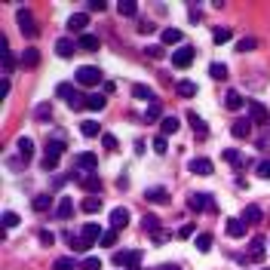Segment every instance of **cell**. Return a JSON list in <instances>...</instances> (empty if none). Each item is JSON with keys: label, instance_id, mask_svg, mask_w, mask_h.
<instances>
[{"label": "cell", "instance_id": "cell-1", "mask_svg": "<svg viewBox=\"0 0 270 270\" xmlns=\"http://www.w3.org/2000/svg\"><path fill=\"white\" fill-rule=\"evenodd\" d=\"M65 151H68V148H65V141H62V138H52V141H46V151H43V160H40V163H43V169H46V172H52V169H56Z\"/></svg>", "mask_w": 270, "mask_h": 270}, {"label": "cell", "instance_id": "cell-2", "mask_svg": "<svg viewBox=\"0 0 270 270\" xmlns=\"http://www.w3.org/2000/svg\"><path fill=\"white\" fill-rule=\"evenodd\" d=\"M56 95L65 98L71 107H74V111L86 107V95H80V92H77V86H71V83H59V86H56Z\"/></svg>", "mask_w": 270, "mask_h": 270}, {"label": "cell", "instance_id": "cell-3", "mask_svg": "<svg viewBox=\"0 0 270 270\" xmlns=\"http://www.w3.org/2000/svg\"><path fill=\"white\" fill-rule=\"evenodd\" d=\"M98 83H101V71H98L95 65H83V68H77V86L92 89V86H98Z\"/></svg>", "mask_w": 270, "mask_h": 270}, {"label": "cell", "instance_id": "cell-4", "mask_svg": "<svg viewBox=\"0 0 270 270\" xmlns=\"http://www.w3.org/2000/svg\"><path fill=\"white\" fill-rule=\"evenodd\" d=\"M187 206H190V212L196 215V212H203V209H209V212H218V206H215V200L209 193H200V190H193L190 196H187Z\"/></svg>", "mask_w": 270, "mask_h": 270}, {"label": "cell", "instance_id": "cell-5", "mask_svg": "<svg viewBox=\"0 0 270 270\" xmlns=\"http://www.w3.org/2000/svg\"><path fill=\"white\" fill-rule=\"evenodd\" d=\"M114 264H117V267H126V270H141V252H138V249L117 252V255H114Z\"/></svg>", "mask_w": 270, "mask_h": 270}, {"label": "cell", "instance_id": "cell-6", "mask_svg": "<svg viewBox=\"0 0 270 270\" xmlns=\"http://www.w3.org/2000/svg\"><path fill=\"white\" fill-rule=\"evenodd\" d=\"M15 22H19V31L25 34L28 40H34V37H37V34H40V28L34 25V15H31L28 9H19V12H15Z\"/></svg>", "mask_w": 270, "mask_h": 270}, {"label": "cell", "instance_id": "cell-7", "mask_svg": "<svg viewBox=\"0 0 270 270\" xmlns=\"http://www.w3.org/2000/svg\"><path fill=\"white\" fill-rule=\"evenodd\" d=\"M74 166H77V172L83 175H95V166H98V157L95 154H89V151H83V154H77L74 157Z\"/></svg>", "mask_w": 270, "mask_h": 270}, {"label": "cell", "instance_id": "cell-8", "mask_svg": "<svg viewBox=\"0 0 270 270\" xmlns=\"http://www.w3.org/2000/svg\"><path fill=\"white\" fill-rule=\"evenodd\" d=\"M190 62H193V46H178L172 52V65L175 68H187Z\"/></svg>", "mask_w": 270, "mask_h": 270}, {"label": "cell", "instance_id": "cell-9", "mask_svg": "<svg viewBox=\"0 0 270 270\" xmlns=\"http://www.w3.org/2000/svg\"><path fill=\"white\" fill-rule=\"evenodd\" d=\"M267 243H270V240H264V237L252 240V243H249V255H246V261H261L264 252H267Z\"/></svg>", "mask_w": 270, "mask_h": 270}, {"label": "cell", "instance_id": "cell-10", "mask_svg": "<svg viewBox=\"0 0 270 270\" xmlns=\"http://www.w3.org/2000/svg\"><path fill=\"white\" fill-rule=\"evenodd\" d=\"M80 237L92 246V243H101V237H104V230L95 224V221H89V224H83V230H80Z\"/></svg>", "mask_w": 270, "mask_h": 270}, {"label": "cell", "instance_id": "cell-11", "mask_svg": "<svg viewBox=\"0 0 270 270\" xmlns=\"http://www.w3.org/2000/svg\"><path fill=\"white\" fill-rule=\"evenodd\" d=\"M249 120L252 123H270V114L261 101H249Z\"/></svg>", "mask_w": 270, "mask_h": 270}, {"label": "cell", "instance_id": "cell-12", "mask_svg": "<svg viewBox=\"0 0 270 270\" xmlns=\"http://www.w3.org/2000/svg\"><path fill=\"white\" fill-rule=\"evenodd\" d=\"M187 169H190L193 175H212V169H215V166H212V160H209V157H193Z\"/></svg>", "mask_w": 270, "mask_h": 270}, {"label": "cell", "instance_id": "cell-13", "mask_svg": "<svg viewBox=\"0 0 270 270\" xmlns=\"http://www.w3.org/2000/svg\"><path fill=\"white\" fill-rule=\"evenodd\" d=\"M126 224H129V209L117 206V209L111 212V230H123Z\"/></svg>", "mask_w": 270, "mask_h": 270}, {"label": "cell", "instance_id": "cell-14", "mask_svg": "<svg viewBox=\"0 0 270 270\" xmlns=\"http://www.w3.org/2000/svg\"><path fill=\"white\" fill-rule=\"evenodd\" d=\"M187 123H190V129H193V135H196V138H206V135H209V129H206V123H203V117H200V114L187 111Z\"/></svg>", "mask_w": 270, "mask_h": 270}, {"label": "cell", "instance_id": "cell-15", "mask_svg": "<svg viewBox=\"0 0 270 270\" xmlns=\"http://www.w3.org/2000/svg\"><path fill=\"white\" fill-rule=\"evenodd\" d=\"M246 230H249V224L243 221V218H227V237H246Z\"/></svg>", "mask_w": 270, "mask_h": 270}, {"label": "cell", "instance_id": "cell-16", "mask_svg": "<svg viewBox=\"0 0 270 270\" xmlns=\"http://www.w3.org/2000/svg\"><path fill=\"white\" fill-rule=\"evenodd\" d=\"M145 200L163 206V203H169V190H166V187H151V190H145Z\"/></svg>", "mask_w": 270, "mask_h": 270}, {"label": "cell", "instance_id": "cell-17", "mask_svg": "<svg viewBox=\"0 0 270 270\" xmlns=\"http://www.w3.org/2000/svg\"><path fill=\"white\" fill-rule=\"evenodd\" d=\"M74 200H71V196H62V200H59V209H56V215H59V218L62 221H68L71 218V215H74Z\"/></svg>", "mask_w": 270, "mask_h": 270}, {"label": "cell", "instance_id": "cell-18", "mask_svg": "<svg viewBox=\"0 0 270 270\" xmlns=\"http://www.w3.org/2000/svg\"><path fill=\"white\" fill-rule=\"evenodd\" d=\"M74 49H77V43H74V40L62 37V40L56 43V56H59V59H71V56H74Z\"/></svg>", "mask_w": 270, "mask_h": 270}, {"label": "cell", "instance_id": "cell-19", "mask_svg": "<svg viewBox=\"0 0 270 270\" xmlns=\"http://www.w3.org/2000/svg\"><path fill=\"white\" fill-rule=\"evenodd\" d=\"M178 126H181V123H178L172 114H169V117H163V120H160V135H166V138H169V135H175V132H178Z\"/></svg>", "mask_w": 270, "mask_h": 270}, {"label": "cell", "instance_id": "cell-20", "mask_svg": "<svg viewBox=\"0 0 270 270\" xmlns=\"http://www.w3.org/2000/svg\"><path fill=\"white\" fill-rule=\"evenodd\" d=\"M230 132H233V138H249V132H252V120L246 117V120H237L230 126Z\"/></svg>", "mask_w": 270, "mask_h": 270}, {"label": "cell", "instance_id": "cell-21", "mask_svg": "<svg viewBox=\"0 0 270 270\" xmlns=\"http://www.w3.org/2000/svg\"><path fill=\"white\" fill-rule=\"evenodd\" d=\"M175 92L181 95V98H190V95H196V83L193 80H178L175 83Z\"/></svg>", "mask_w": 270, "mask_h": 270}, {"label": "cell", "instance_id": "cell-22", "mask_svg": "<svg viewBox=\"0 0 270 270\" xmlns=\"http://www.w3.org/2000/svg\"><path fill=\"white\" fill-rule=\"evenodd\" d=\"M86 25H89V15H86V12H74V15L68 19V28H71V31H86Z\"/></svg>", "mask_w": 270, "mask_h": 270}, {"label": "cell", "instance_id": "cell-23", "mask_svg": "<svg viewBox=\"0 0 270 270\" xmlns=\"http://www.w3.org/2000/svg\"><path fill=\"white\" fill-rule=\"evenodd\" d=\"M80 132L86 138H95V135H101V126H98V120H83L80 123Z\"/></svg>", "mask_w": 270, "mask_h": 270}, {"label": "cell", "instance_id": "cell-24", "mask_svg": "<svg viewBox=\"0 0 270 270\" xmlns=\"http://www.w3.org/2000/svg\"><path fill=\"white\" fill-rule=\"evenodd\" d=\"M22 65H25V68H37V65H40V52L34 49V46H28V49L22 52Z\"/></svg>", "mask_w": 270, "mask_h": 270}, {"label": "cell", "instance_id": "cell-25", "mask_svg": "<svg viewBox=\"0 0 270 270\" xmlns=\"http://www.w3.org/2000/svg\"><path fill=\"white\" fill-rule=\"evenodd\" d=\"M132 95H135V98H141V101H151V104L157 101L154 89H151V86H141V83H138V86H132Z\"/></svg>", "mask_w": 270, "mask_h": 270}, {"label": "cell", "instance_id": "cell-26", "mask_svg": "<svg viewBox=\"0 0 270 270\" xmlns=\"http://www.w3.org/2000/svg\"><path fill=\"white\" fill-rule=\"evenodd\" d=\"M15 148H19V157H22V163H25V160H31V154H34V141L31 138H19V141H15Z\"/></svg>", "mask_w": 270, "mask_h": 270}, {"label": "cell", "instance_id": "cell-27", "mask_svg": "<svg viewBox=\"0 0 270 270\" xmlns=\"http://www.w3.org/2000/svg\"><path fill=\"white\" fill-rule=\"evenodd\" d=\"M65 240H68V246H71V252H77V255H83V252L89 249V243H86L83 237H71V233H65Z\"/></svg>", "mask_w": 270, "mask_h": 270}, {"label": "cell", "instance_id": "cell-28", "mask_svg": "<svg viewBox=\"0 0 270 270\" xmlns=\"http://www.w3.org/2000/svg\"><path fill=\"white\" fill-rule=\"evenodd\" d=\"M160 37H163V43L169 46V43H181V40H184V34L178 31V28H163V34H160Z\"/></svg>", "mask_w": 270, "mask_h": 270}, {"label": "cell", "instance_id": "cell-29", "mask_svg": "<svg viewBox=\"0 0 270 270\" xmlns=\"http://www.w3.org/2000/svg\"><path fill=\"white\" fill-rule=\"evenodd\" d=\"M224 107H227V111H240V107H243V95L230 89V92L224 95Z\"/></svg>", "mask_w": 270, "mask_h": 270}, {"label": "cell", "instance_id": "cell-30", "mask_svg": "<svg viewBox=\"0 0 270 270\" xmlns=\"http://www.w3.org/2000/svg\"><path fill=\"white\" fill-rule=\"evenodd\" d=\"M0 56H3V71H12V68H15V59H12V49L6 46V40H0Z\"/></svg>", "mask_w": 270, "mask_h": 270}, {"label": "cell", "instance_id": "cell-31", "mask_svg": "<svg viewBox=\"0 0 270 270\" xmlns=\"http://www.w3.org/2000/svg\"><path fill=\"white\" fill-rule=\"evenodd\" d=\"M31 206H34V212H46V209L52 206V196H49V193H37Z\"/></svg>", "mask_w": 270, "mask_h": 270}, {"label": "cell", "instance_id": "cell-32", "mask_svg": "<svg viewBox=\"0 0 270 270\" xmlns=\"http://www.w3.org/2000/svg\"><path fill=\"white\" fill-rule=\"evenodd\" d=\"M104 104H107V98L104 95H86V107H89V111H104Z\"/></svg>", "mask_w": 270, "mask_h": 270}, {"label": "cell", "instance_id": "cell-33", "mask_svg": "<svg viewBox=\"0 0 270 270\" xmlns=\"http://www.w3.org/2000/svg\"><path fill=\"white\" fill-rule=\"evenodd\" d=\"M80 209H83L86 215H95V212H101V200H98V196H86Z\"/></svg>", "mask_w": 270, "mask_h": 270}, {"label": "cell", "instance_id": "cell-34", "mask_svg": "<svg viewBox=\"0 0 270 270\" xmlns=\"http://www.w3.org/2000/svg\"><path fill=\"white\" fill-rule=\"evenodd\" d=\"M80 181H83V187L89 190V196L101 190V181H98V175H86V178H80Z\"/></svg>", "mask_w": 270, "mask_h": 270}, {"label": "cell", "instance_id": "cell-35", "mask_svg": "<svg viewBox=\"0 0 270 270\" xmlns=\"http://www.w3.org/2000/svg\"><path fill=\"white\" fill-rule=\"evenodd\" d=\"M117 9H120V15H126V19H132V15H138V3H135V0H123V3H120Z\"/></svg>", "mask_w": 270, "mask_h": 270}, {"label": "cell", "instance_id": "cell-36", "mask_svg": "<svg viewBox=\"0 0 270 270\" xmlns=\"http://www.w3.org/2000/svg\"><path fill=\"white\" fill-rule=\"evenodd\" d=\"M243 221H246V224H258V221H261V209H258V206H246Z\"/></svg>", "mask_w": 270, "mask_h": 270}, {"label": "cell", "instance_id": "cell-37", "mask_svg": "<svg viewBox=\"0 0 270 270\" xmlns=\"http://www.w3.org/2000/svg\"><path fill=\"white\" fill-rule=\"evenodd\" d=\"M209 74H212L215 80H227V65H221V62H212V65H209Z\"/></svg>", "mask_w": 270, "mask_h": 270}, {"label": "cell", "instance_id": "cell-38", "mask_svg": "<svg viewBox=\"0 0 270 270\" xmlns=\"http://www.w3.org/2000/svg\"><path fill=\"white\" fill-rule=\"evenodd\" d=\"M141 224H145V230L151 233V237H154V233H160V218H157L154 212H151V215H145V221H141Z\"/></svg>", "mask_w": 270, "mask_h": 270}, {"label": "cell", "instance_id": "cell-39", "mask_svg": "<svg viewBox=\"0 0 270 270\" xmlns=\"http://www.w3.org/2000/svg\"><path fill=\"white\" fill-rule=\"evenodd\" d=\"M74 267H80L74 258H56L52 261V270H74Z\"/></svg>", "mask_w": 270, "mask_h": 270}, {"label": "cell", "instance_id": "cell-40", "mask_svg": "<svg viewBox=\"0 0 270 270\" xmlns=\"http://www.w3.org/2000/svg\"><path fill=\"white\" fill-rule=\"evenodd\" d=\"M196 249L209 252V249H212V233H196Z\"/></svg>", "mask_w": 270, "mask_h": 270}, {"label": "cell", "instance_id": "cell-41", "mask_svg": "<svg viewBox=\"0 0 270 270\" xmlns=\"http://www.w3.org/2000/svg\"><path fill=\"white\" fill-rule=\"evenodd\" d=\"M80 46L95 52V49H98V37H95V34H83V37H80Z\"/></svg>", "mask_w": 270, "mask_h": 270}, {"label": "cell", "instance_id": "cell-42", "mask_svg": "<svg viewBox=\"0 0 270 270\" xmlns=\"http://www.w3.org/2000/svg\"><path fill=\"white\" fill-rule=\"evenodd\" d=\"M160 114H163V107H160L157 101L148 107V114H145V123H154V120H160Z\"/></svg>", "mask_w": 270, "mask_h": 270}, {"label": "cell", "instance_id": "cell-43", "mask_svg": "<svg viewBox=\"0 0 270 270\" xmlns=\"http://www.w3.org/2000/svg\"><path fill=\"white\" fill-rule=\"evenodd\" d=\"M212 40H215V43H227V40H230V31H227V28H215V31H212Z\"/></svg>", "mask_w": 270, "mask_h": 270}, {"label": "cell", "instance_id": "cell-44", "mask_svg": "<svg viewBox=\"0 0 270 270\" xmlns=\"http://www.w3.org/2000/svg\"><path fill=\"white\" fill-rule=\"evenodd\" d=\"M117 233H120V230H104V237H101V243H98V246H104V249H111V246L117 243Z\"/></svg>", "mask_w": 270, "mask_h": 270}, {"label": "cell", "instance_id": "cell-45", "mask_svg": "<svg viewBox=\"0 0 270 270\" xmlns=\"http://www.w3.org/2000/svg\"><path fill=\"white\" fill-rule=\"evenodd\" d=\"M255 46H258V40H255V37H243V40L237 43V49H240V52H252Z\"/></svg>", "mask_w": 270, "mask_h": 270}, {"label": "cell", "instance_id": "cell-46", "mask_svg": "<svg viewBox=\"0 0 270 270\" xmlns=\"http://www.w3.org/2000/svg\"><path fill=\"white\" fill-rule=\"evenodd\" d=\"M34 117H37V120H49L52 117V107L49 104H37V107H34Z\"/></svg>", "mask_w": 270, "mask_h": 270}, {"label": "cell", "instance_id": "cell-47", "mask_svg": "<svg viewBox=\"0 0 270 270\" xmlns=\"http://www.w3.org/2000/svg\"><path fill=\"white\" fill-rule=\"evenodd\" d=\"M3 224L12 230V227H19V215H15V212H3Z\"/></svg>", "mask_w": 270, "mask_h": 270}, {"label": "cell", "instance_id": "cell-48", "mask_svg": "<svg viewBox=\"0 0 270 270\" xmlns=\"http://www.w3.org/2000/svg\"><path fill=\"white\" fill-rule=\"evenodd\" d=\"M101 145H104L107 151H117V138H114L111 132H104V135H101Z\"/></svg>", "mask_w": 270, "mask_h": 270}, {"label": "cell", "instance_id": "cell-49", "mask_svg": "<svg viewBox=\"0 0 270 270\" xmlns=\"http://www.w3.org/2000/svg\"><path fill=\"white\" fill-rule=\"evenodd\" d=\"M151 145H154V151H157V154H166V135H157V138L151 141Z\"/></svg>", "mask_w": 270, "mask_h": 270}, {"label": "cell", "instance_id": "cell-50", "mask_svg": "<svg viewBox=\"0 0 270 270\" xmlns=\"http://www.w3.org/2000/svg\"><path fill=\"white\" fill-rule=\"evenodd\" d=\"M80 270H101V261H98V258H86V261L80 264Z\"/></svg>", "mask_w": 270, "mask_h": 270}, {"label": "cell", "instance_id": "cell-51", "mask_svg": "<svg viewBox=\"0 0 270 270\" xmlns=\"http://www.w3.org/2000/svg\"><path fill=\"white\" fill-rule=\"evenodd\" d=\"M221 157L227 160V163H240V151H237V148H227V151H224Z\"/></svg>", "mask_w": 270, "mask_h": 270}, {"label": "cell", "instance_id": "cell-52", "mask_svg": "<svg viewBox=\"0 0 270 270\" xmlns=\"http://www.w3.org/2000/svg\"><path fill=\"white\" fill-rule=\"evenodd\" d=\"M145 52H148L151 59H163V56H166V52H163V46H145Z\"/></svg>", "mask_w": 270, "mask_h": 270}, {"label": "cell", "instance_id": "cell-53", "mask_svg": "<svg viewBox=\"0 0 270 270\" xmlns=\"http://www.w3.org/2000/svg\"><path fill=\"white\" fill-rule=\"evenodd\" d=\"M52 240H56V233H52V230H40V243L43 246H52Z\"/></svg>", "mask_w": 270, "mask_h": 270}, {"label": "cell", "instance_id": "cell-54", "mask_svg": "<svg viewBox=\"0 0 270 270\" xmlns=\"http://www.w3.org/2000/svg\"><path fill=\"white\" fill-rule=\"evenodd\" d=\"M138 31H141V34H154L157 25H154V22H138Z\"/></svg>", "mask_w": 270, "mask_h": 270}, {"label": "cell", "instance_id": "cell-55", "mask_svg": "<svg viewBox=\"0 0 270 270\" xmlns=\"http://www.w3.org/2000/svg\"><path fill=\"white\" fill-rule=\"evenodd\" d=\"M178 237H181V240L193 237V224H184V227H178Z\"/></svg>", "mask_w": 270, "mask_h": 270}, {"label": "cell", "instance_id": "cell-56", "mask_svg": "<svg viewBox=\"0 0 270 270\" xmlns=\"http://www.w3.org/2000/svg\"><path fill=\"white\" fill-rule=\"evenodd\" d=\"M258 178H270V160H264V163L258 166Z\"/></svg>", "mask_w": 270, "mask_h": 270}, {"label": "cell", "instance_id": "cell-57", "mask_svg": "<svg viewBox=\"0 0 270 270\" xmlns=\"http://www.w3.org/2000/svg\"><path fill=\"white\" fill-rule=\"evenodd\" d=\"M166 240H169V233H166V230H160V233H154V243H157V246H163Z\"/></svg>", "mask_w": 270, "mask_h": 270}, {"label": "cell", "instance_id": "cell-58", "mask_svg": "<svg viewBox=\"0 0 270 270\" xmlns=\"http://www.w3.org/2000/svg\"><path fill=\"white\" fill-rule=\"evenodd\" d=\"M101 89H104V95H111V92H114V89H117V86H114L111 80H104V83H101Z\"/></svg>", "mask_w": 270, "mask_h": 270}, {"label": "cell", "instance_id": "cell-59", "mask_svg": "<svg viewBox=\"0 0 270 270\" xmlns=\"http://www.w3.org/2000/svg\"><path fill=\"white\" fill-rule=\"evenodd\" d=\"M89 9H92V12H101V9H104V3H101V0H92V3H89Z\"/></svg>", "mask_w": 270, "mask_h": 270}, {"label": "cell", "instance_id": "cell-60", "mask_svg": "<svg viewBox=\"0 0 270 270\" xmlns=\"http://www.w3.org/2000/svg\"><path fill=\"white\" fill-rule=\"evenodd\" d=\"M187 12H190V19H193V22L200 19V6H187Z\"/></svg>", "mask_w": 270, "mask_h": 270}, {"label": "cell", "instance_id": "cell-61", "mask_svg": "<svg viewBox=\"0 0 270 270\" xmlns=\"http://www.w3.org/2000/svg\"><path fill=\"white\" fill-rule=\"evenodd\" d=\"M0 92H3V95H9V80H6V77L0 80Z\"/></svg>", "mask_w": 270, "mask_h": 270}, {"label": "cell", "instance_id": "cell-62", "mask_svg": "<svg viewBox=\"0 0 270 270\" xmlns=\"http://www.w3.org/2000/svg\"><path fill=\"white\" fill-rule=\"evenodd\" d=\"M160 270H181V267H178V264H163Z\"/></svg>", "mask_w": 270, "mask_h": 270}]
</instances>
